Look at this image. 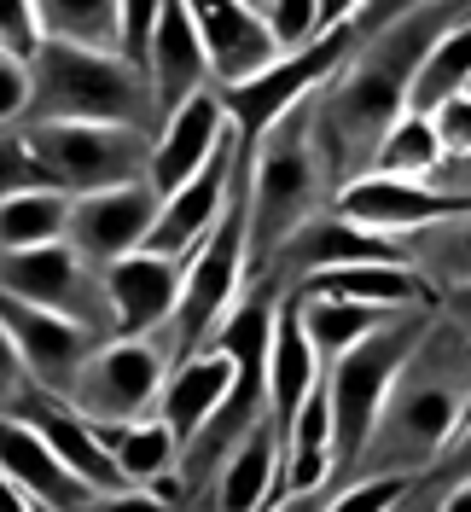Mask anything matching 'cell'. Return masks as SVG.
Listing matches in <instances>:
<instances>
[{
  "label": "cell",
  "mask_w": 471,
  "mask_h": 512,
  "mask_svg": "<svg viewBox=\"0 0 471 512\" xmlns=\"http://www.w3.org/2000/svg\"><path fill=\"white\" fill-rule=\"evenodd\" d=\"M471 6H367L349 59L309 94V134L332 187L373 175L384 134L408 117V88L431 41L448 35Z\"/></svg>",
  "instance_id": "1"
},
{
  "label": "cell",
  "mask_w": 471,
  "mask_h": 512,
  "mask_svg": "<svg viewBox=\"0 0 471 512\" xmlns=\"http://www.w3.org/2000/svg\"><path fill=\"white\" fill-rule=\"evenodd\" d=\"M466 414H471V326L437 303L425 338L413 344L402 373L384 390V408H378L373 431H367V443L355 454V466L344 472V483L425 478L442 460V448L454 443V431L466 425Z\"/></svg>",
  "instance_id": "2"
},
{
  "label": "cell",
  "mask_w": 471,
  "mask_h": 512,
  "mask_svg": "<svg viewBox=\"0 0 471 512\" xmlns=\"http://www.w3.org/2000/svg\"><path fill=\"white\" fill-rule=\"evenodd\" d=\"M332 175L314 152L309 99H297L280 123H268L256 140H245V262L251 280L274 268V256L332 210Z\"/></svg>",
  "instance_id": "3"
},
{
  "label": "cell",
  "mask_w": 471,
  "mask_h": 512,
  "mask_svg": "<svg viewBox=\"0 0 471 512\" xmlns=\"http://www.w3.org/2000/svg\"><path fill=\"white\" fill-rule=\"evenodd\" d=\"M30 123H105L152 134V99L140 70H128L117 53H76L41 41L30 59Z\"/></svg>",
  "instance_id": "4"
},
{
  "label": "cell",
  "mask_w": 471,
  "mask_h": 512,
  "mask_svg": "<svg viewBox=\"0 0 471 512\" xmlns=\"http://www.w3.org/2000/svg\"><path fill=\"white\" fill-rule=\"evenodd\" d=\"M431 315H437V309L384 315L355 350H344L332 367H320L326 408H332V483H344V472L355 466V454H361L378 408H384V390H390V379L402 373V361L413 355V344L425 338Z\"/></svg>",
  "instance_id": "5"
},
{
  "label": "cell",
  "mask_w": 471,
  "mask_h": 512,
  "mask_svg": "<svg viewBox=\"0 0 471 512\" xmlns=\"http://www.w3.org/2000/svg\"><path fill=\"white\" fill-rule=\"evenodd\" d=\"M41 187L64 192V198H88V192H111L128 181H146L152 163V134L140 128H105V123H30L18 128Z\"/></svg>",
  "instance_id": "6"
},
{
  "label": "cell",
  "mask_w": 471,
  "mask_h": 512,
  "mask_svg": "<svg viewBox=\"0 0 471 512\" xmlns=\"http://www.w3.org/2000/svg\"><path fill=\"white\" fill-rule=\"evenodd\" d=\"M175 367V350L169 338H105L82 373L64 390V408L76 419H88L94 431H117V425H134V419H152L157 390Z\"/></svg>",
  "instance_id": "7"
},
{
  "label": "cell",
  "mask_w": 471,
  "mask_h": 512,
  "mask_svg": "<svg viewBox=\"0 0 471 512\" xmlns=\"http://www.w3.org/2000/svg\"><path fill=\"white\" fill-rule=\"evenodd\" d=\"M0 297L18 309H41L59 315L82 332H94L99 344L111 338V309H105V286L99 268H88L70 245H41V251H18L0 256Z\"/></svg>",
  "instance_id": "8"
},
{
  "label": "cell",
  "mask_w": 471,
  "mask_h": 512,
  "mask_svg": "<svg viewBox=\"0 0 471 512\" xmlns=\"http://www.w3.org/2000/svg\"><path fill=\"white\" fill-rule=\"evenodd\" d=\"M157 210H163V198H157L146 181L70 198L64 245L82 256L88 268H111V262H123V256L146 251V239H152V227H157Z\"/></svg>",
  "instance_id": "9"
},
{
  "label": "cell",
  "mask_w": 471,
  "mask_h": 512,
  "mask_svg": "<svg viewBox=\"0 0 471 512\" xmlns=\"http://www.w3.org/2000/svg\"><path fill=\"white\" fill-rule=\"evenodd\" d=\"M460 210H471V198H454L437 181H390V175H361L332 198L338 222L384 233V239H408V233L442 222V216H460Z\"/></svg>",
  "instance_id": "10"
},
{
  "label": "cell",
  "mask_w": 471,
  "mask_h": 512,
  "mask_svg": "<svg viewBox=\"0 0 471 512\" xmlns=\"http://www.w3.org/2000/svg\"><path fill=\"white\" fill-rule=\"evenodd\" d=\"M99 286H105V309H111V338H157V332H169L175 303H181V262L134 251L99 268Z\"/></svg>",
  "instance_id": "11"
},
{
  "label": "cell",
  "mask_w": 471,
  "mask_h": 512,
  "mask_svg": "<svg viewBox=\"0 0 471 512\" xmlns=\"http://www.w3.org/2000/svg\"><path fill=\"white\" fill-rule=\"evenodd\" d=\"M140 82H146V99H152V134L181 105L210 94V64H204V47H198L187 6H157V30H152V47H146V64H140Z\"/></svg>",
  "instance_id": "12"
},
{
  "label": "cell",
  "mask_w": 471,
  "mask_h": 512,
  "mask_svg": "<svg viewBox=\"0 0 471 512\" xmlns=\"http://www.w3.org/2000/svg\"><path fill=\"white\" fill-rule=\"evenodd\" d=\"M192 30H198V47H204V64H210V88L216 94H233V88H251L256 76H268L280 53L268 30L256 24L251 0H227V6H187Z\"/></svg>",
  "instance_id": "13"
},
{
  "label": "cell",
  "mask_w": 471,
  "mask_h": 512,
  "mask_svg": "<svg viewBox=\"0 0 471 512\" xmlns=\"http://www.w3.org/2000/svg\"><path fill=\"white\" fill-rule=\"evenodd\" d=\"M0 326H6V338H12L30 384L41 396H59V402L70 390V379L82 373V361L99 350L94 332H82V326H70L59 315H41V309H18L6 297H0Z\"/></svg>",
  "instance_id": "14"
},
{
  "label": "cell",
  "mask_w": 471,
  "mask_h": 512,
  "mask_svg": "<svg viewBox=\"0 0 471 512\" xmlns=\"http://www.w3.org/2000/svg\"><path fill=\"white\" fill-rule=\"evenodd\" d=\"M233 163H239V134H227L216 152H210V163L192 175L187 187L163 198L146 251H152V256H175V262H181V256H187L192 245L216 227V216L227 210V192H233Z\"/></svg>",
  "instance_id": "15"
},
{
  "label": "cell",
  "mask_w": 471,
  "mask_h": 512,
  "mask_svg": "<svg viewBox=\"0 0 471 512\" xmlns=\"http://www.w3.org/2000/svg\"><path fill=\"white\" fill-rule=\"evenodd\" d=\"M280 495V431L268 425V414L256 419L239 443L227 448V460L216 466V478L198 495H187L181 507L198 512H262Z\"/></svg>",
  "instance_id": "16"
},
{
  "label": "cell",
  "mask_w": 471,
  "mask_h": 512,
  "mask_svg": "<svg viewBox=\"0 0 471 512\" xmlns=\"http://www.w3.org/2000/svg\"><path fill=\"white\" fill-rule=\"evenodd\" d=\"M233 134V123H227V111H221L216 88L210 94H198L192 105H181L169 123H157L152 134V163H146V187L157 192V198H169V192H181L210 163V152H216L221 140Z\"/></svg>",
  "instance_id": "17"
},
{
  "label": "cell",
  "mask_w": 471,
  "mask_h": 512,
  "mask_svg": "<svg viewBox=\"0 0 471 512\" xmlns=\"http://www.w3.org/2000/svg\"><path fill=\"white\" fill-rule=\"evenodd\" d=\"M6 419H24L35 437L53 448V460H59L64 472L88 489V495H117V489H123L117 466H111V454H105V443H99V431L88 425V419L70 414L59 396H41V390H30V402H24L18 414H6Z\"/></svg>",
  "instance_id": "18"
},
{
  "label": "cell",
  "mask_w": 471,
  "mask_h": 512,
  "mask_svg": "<svg viewBox=\"0 0 471 512\" xmlns=\"http://www.w3.org/2000/svg\"><path fill=\"white\" fill-rule=\"evenodd\" d=\"M233 379H239V367H233L221 350H192V355H181V361L169 367L163 390H157L152 419L169 431V437H175V448H181L187 437H198V425H204V419L216 414L221 402H227Z\"/></svg>",
  "instance_id": "19"
},
{
  "label": "cell",
  "mask_w": 471,
  "mask_h": 512,
  "mask_svg": "<svg viewBox=\"0 0 471 512\" xmlns=\"http://www.w3.org/2000/svg\"><path fill=\"white\" fill-rule=\"evenodd\" d=\"M0 478L12 483L30 507H47V512H82L94 501V495L53 460V448L41 443L24 419H6V414H0Z\"/></svg>",
  "instance_id": "20"
},
{
  "label": "cell",
  "mask_w": 471,
  "mask_h": 512,
  "mask_svg": "<svg viewBox=\"0 0 471 512\" xmlns=\"http://www.w3.org/2000/svg\"><path fill=\"white\" fill-rule=\"evenodd\" d=\"M314 384H320V361H314L309 338L291 315V297H285L280 315H274V332H268V361H262V408H268V425L280 437L291 431V419L309 402Z\"/></svg>",
  "instance_id": "21"
},
{
  "label": "cell",
  "mask_w": 471,
  "mask_h": 512,
  "mask_svg": "<svg viewBox=\"0 0 471 512\" xmlns=\"http://www.w3.org/2000/svg\"><path fill=\"white\" fill-rule=\"evenodd\" d=\"M402 262H408L413 274L437 291V297L466 291L471 286V210L442 216V222L408 233V239H402Z\"/></svg>",
  "instance_id": "22"
},
{
  "label": "cell",
  "mask_w": 471,
  "mask_h": 512,
  "mask_svg": "<svg viewBox=\"0 0 471 512\" xmlns=\"http://www.w3.org/2000/svg\"><path fill=\"white\" fill-rule=\"evenodd\" d=\"M460 94H471V12L448 35H437L431 53L419 59L413 88H408V117H431L437 105H448Z\"/></svg>",
  "instance_id": "23"
},
{
  "label": "cell",
  "mask_w": 471,
  "mask_h": 512,
  "mask_svg": "<svg viewBox=\"0 0 471 512\" xmlns=\"http://www.w3.org/2000/svg\"><path fill=\"white\" fill-rule=\"evenodd\" d=\"M291 315H297V326H303V338H309L320 367H332L338 355L355 350L384 320L378 309H361V303H344V297H291Z\"/></svg>",
  "instance_id": "24"
},
{
  "label": "cell",
  "mask_w": 471,
  "mask_h": 512,
  "mask_svg": "<svg viewBox=\"0 0 471 512\" xmlns=\"http://www.w3.org/2000/svg\"><path fill=\"white\" fill-rule=\"evenodd\" d=\"M117 6L123 0H35V24L53 47L117 53Z\"/></svg>",
  "instance_id": "25"
},
{
  "label": "cell",
  "mask_w": 471,
  "mask_h": 512,
  "mask_svg": "<svg viewBox=\"0 0 471 512\" xmlns=\"http://www.w3.org/2000/svg\"><path fill=\"white\" fill-rule=\"evenodd\" d=\"M64 227H70V198L53 187H30V192L0 198V256L59 245Z\"/></svg>",
  "instance_id": "26"
},
{
  "label": "cell",
  "mask_w": 471,
  "mask_h": 512,
  "mask_svg": "<svg viewBox=\"0 0 471 512\" xmlns=\"http://www.w3.org/2000/svg\"><path fill=\"white\" fill-rule=\"evenodd\" d=\"M99 443L111 454L123 489H152L175 472V437L157 425V419H134V425H117V431H99Z\"/></svg>",
  "instance_id": "27"
},
{
  "label": "cell",
  "mask_w": 471,
  "mask_h": 512,
  "mask_svg": "<svg viewBox=\"0 0 471 512\" xmlns=\"http://www.w3.org/2000/svg\"><path fill=\"white\" fill-rule=\"evenodd\" d=\"M437 169H442V152L425 117H402L384 134V146L373 158V175H390V181H431Z\"/></svg>",
  "instance_id": "28"
},
{
  "label": "cell",
  "mask_w": 471,
  "mask_h": 512,
  "mask_svg": "<svg viewBox=\"0 0 471 512\" xmlns=\"http://www.w3.org/2000/svg\"><path fill=\"white\" fill-rule=\"evenodd\" d=\"M41 53V24H35V0H0V59L24 64Z\"/></svg>",
  "instance_id": "29"
},
{
  "label": "cell",
  "mask_w": 471,
  "mask_h": 512,
  "mask_svg": "<svg viewBox=\"0 0 471 512\" xmlns=\"http://www.w3.org/2000/svg\"><path fill=\"white\" fill-rule=\"evenodd\" d=\"M152 30H157V6L152 0H123V6H117V59H123L128 70L146 64Z\"/></svg>",
  "instance_id": "30"
},
{
  "label": "cell",
  "mask_w": 471,
  "mask_h": 512,
  "mask_svg": "<svg viewBox=\"0 0 471 512\" xmlns=\"http://www.w3.org/2000/svg\"><path fill=\"white\" fill-rule=\"evenodd\" d=\"M425 123H431V134H437L442 163L471 158V94H460V99H448V105H437Z\"/></svg>",
  "instance_id": "31"
},
{
  "label": "cell",
  "mask_w": 471,
  "mask_h": 512,
  "mask_svg": "<svg viewBox=\"0 0 471 512\" xmlns=\"http://www.w3.org/2000/svg\"><path fill=\"white\" fill-rule=\"evenodd\" d=\"M30 187H41V175H35V163H30L24 134L12 128V134H0V198H12V192H30Z\"/></svg>",
  "instance_id": "32"
},
{
  "label": "cell",
  "mask_w": 471,
  "mask_h": 512,
  "mask_svg": "<svg viewBox=\"0 0 471 512\" xmlns=\"http://www.w3.org/2000/svg\"><path fill=\"white\" fill-rule=\"evenodd\" d=\"M24 117H30V70L0 59V134L24 128Z\"/></svg>",
  "instance_id": "33"
},
{
  "label": "cell",
  "mask_w": 471,
  "mask_h": 512,
  "mask_svg": "<svg viewBox=\"0 0 471 512\" xmlns=\"http://www.w3.org/2000/svg\"><path fill=\"white\" fill-rule=\"evenodd\" d=\"M402 489H408V483H344V489H332L326 512H390V501H396Z\"/></svg>",
  "instance_id": "34"
},
{
  "label": "cell",
  "mask_w": 471,
  "mask_h": 512,
  "mask_svg": "<svg viewBox=\"0 0 471 512\" xmlns=\"http://www.w3.org/2000/svg\"><path fill=\"white\" fill-rule=\"evenodd\" d=\"M30 373H24V361L12 350V338H6V326H0V414H18L24 402H30Z\"/></svg>",
  "instance_id": "35"
},
{
  "label": "cell",
  "mask_w": 471,
  "mask_h": 512,
  "mask_svg": "<svg viewBox=\"0 0 471 512\" xmlns=\"http://www.w3.org/2000/svg\"><path fill=\"white\" fill-rule=\"evenodd\" d=\"M425 478L442 483V489H448V483H471V419L454 431V443L442 448V460L425 472Z\"/></svg>",
  "instance_id": "36"
},
{
  "label": "cell",
  "mask_w": 471,
  "mask_h": 512,
  "mask_svg": "<svg viewBox=\"0 0 471 512\" xmlns=\"http://www.w3.org/2000/svg\"><path fill=\"white\" fill-rule=\"evenodd\" d=\"M82 512H169L157 495H146V489H117V495H94Z\"/></svg>",
  "instance_id": "37"
},
{
  "label": "cell",
  "mask_w": 471,
  "mask_h": 512,
  "mask_svg": "<svg viewBox=\"0 0 471 512\" xmlns=\"http://www.w3.org/2000/svg\"><path fill=\"white\" fill-rule=\"evenodd\" d=\"M332 489L338 483H314V489H291V495H274L262 512H326V501H332Z\"/></svg>",
  "instance_id": "38"
},
{
  "label": "cell",
  "mask_w": 471,
  "mask_h": 512,
  "mask_svg": "<svg viewBox=\"0 0 471 512\" xmlns=\"http://www.w3.org/2000/svg\"><path fill=\"white\" fill-rule=\"evenodd\" d=\"M437 495H442V489L431 478H413L408 489L390 501V512H437Z\"/></svg>",
  "instance_id": "39"
},
{
  "label": "cell",
  "mask_w": 471,
  "mask_h": 512,
  "mask_svg": "<svg viewBox=\"0 0 471 512\" xmlns=\"http://www.w3.org/2000/svg\"><path fill=\"white\" fill-rule=\"evenodd\" d=\"M437 512H471V483H448V489L437 495Z\"/></svg>",
  "instance_id": "40"
},
{
  "label": "cell",
  "mask_w": 471,
  "mask_h": 512,
  "mask_svg": "<svg viewBox=\"0 0 471 512\" xmlns=\"http://www.w3.org/2000/svg\"><path fill=\"white\" fill-rule=\"evenodd\" d=\"M437 303H442L454 320H466V326H471V286H466V291H448V297H437Z\"/></svg>",
  "instance_id": "41"
},
{
  "label": "cell",
  "mask_w": 471,
  "mask_h": 512,
  "mask_svg": "<svg viewBox=\"0 0 471 512\" xmlns=\"http://www.w3.org/2000/svg\"><path fill=\"white\" fill-rule=\"evenodd\" d=\"M0 512H30V501H24V495H18L6 478H0Z\"/></svg>",
  "instance_id": "42"
},
{
  "label": "cell",
  "mask_w": 471,
  "mask_h": 512,
  "mask_svg": "<svg viewBox=\"0 0 471 512\" xmlns=\"http://www.w3.org/2000/svg\"><path fill=\"white\" fill-rule=\"evenodd\" d=\"M181 512H198V507H181Z\"/></svg>",
  "instance_id": "43"
},
{
  "label": "cell",
  "mask_w": 471,
  "mask_h": 512,
  "mask_svg": "<svg viewBox=\"0 0 471 512\" xmlns=\"http://www.w3.org/2000/svg\"><path fill=\"white\" fill-rule=\"evenodd\" d=\"M30 512H47V507H30Z\"/></svg>",
  "instance_id": "44"
},
{
  "label": "cell",
  "mask_w": 471,
  "mask_h": 512,
  "mask_svg": "<svg viewBox=\"0 0 471 512\" xmlns=\"http://www.w3.org/2000/svg\"><path fill=\"white\" fill-rule=\"evenodd\" d=\"M466 419H471V414H466Z\"/></svg>",
  "instance_id": "45"
}]
</instances>
